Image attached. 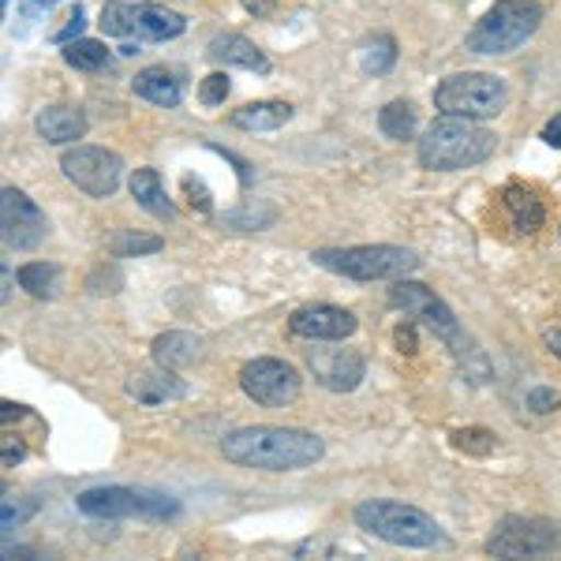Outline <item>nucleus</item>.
<instances>
[{
    "mask_svg": "<svg viewBox=\"0 0 561 561\" xmlns=\"http://www.w3.org/2000/svg\"><path fill=\"white\" fill-rule=\"evenodd\" d=\"M221 457L255 472H300L325 457V442L300 427H240L221 438Z\"/></svg>",
    "mask_w": 561,
    "mask_h": 561,
    "instance_id": "obj_1",
    "label": "nucleus"
},
{
    "mask_svg": "<svg viewBox=\"0 0 561 561\" xmlns=\"http://www.w3.org/2000/svg\"><path fill=\"white\" fill-rule=\"evenodd\" d=\"M494 131L479 128L468 116H438L420 139V165L431 173H460V169L483 165L494 153Z\"/></svg>",
    "mask_w": 561,
    "mask_h": 561,
    "instance_id": "obj_2",
    "label": "nucleus"
},
{
    "mask_svg": "<svg viewBox=\"0 0 561 561\" xmlns=\"http://www.w3.org/2000/svg\"><path fill=\"white\" fill-rule=\"evenodd\" d=\"M356 524L367 536L389 542V547L404 550H434L446 547V531L431 513L415 510V505L393 502V497H367L356 505Z\"/></svg>",
    "mask_w": 561,
    "mask_h": 561,
    "instance_id": "obj_3",
    "label": "nucleus"
},
{
    "mask_svg": "<svg viewBox=\"0 0 561 561\" xmlns=\"http://www.w3.org/2000/svg\"><path fill=\"white\" fill-rule=\"evenodd\" d=\"M322 270L352 280H401L420 270V255L397 243H359V248H319L311 255Z\"/></svg>",
    "mask_w": 561,
    "mask_h": 561,
    "instance_id": "obj_4",
    "label": "nucleus"
},
{
    "mask_svg": "<svg viewBox=\"0 0 561 561\" xmlns=\"http://www.w3.org/2000/svg\"><path fill=\"white\" fill-rule=\"evenodd\" d=\"M542 23L539 0H497L491 12L468 31L465 45L479 57H505V53L520 49Z\"/></svg>",
    "mask_w": 561,
    "mask_h": 561,
    "instance_id": "obj_5",
    "label": "nucleus"
},
{
    "mask_svg": "<svg viewBox=\"0 0 561 561\" xmlns=\"http://www.w3.org/2000/svg\"><path fill=\"white\" fill-rule=\"evenodd\" d=\"M510 102L505 79L486 71H460L434 87V108L442 116H468V121H491Z\"/></svg>",
    "mask_w": 561,
    "mask_h": 561,
    "instance_id": "obj_6",
    "label": "nucleus"
},
{
    "mask_svg": "<svg viewBox=\"0 0 561 561\" xmlns=\"http://www.w3.org/2000/svg\"><path fill=\"white\" fill-rule=\"evenodd\" d=\"M79 513L98 520H169L180 513L176 497L142 486H94L76 497Z\"/></svg>",
    "mask_w": 561,
    "mask_h": 561,
    "instance_id": "obj_7",
    "label": "nucleus"
},
{
    "mask_svg": "<svg viewBox=\"0 0 561 561\" xmlns=\"http://www.w3.org/2000/svg\"><path fill=\"white\" fill-rule=\"evenodd\" d=\"M491 558H554L561 554V524L539 517H505L486 539Z\"/></svg>",
    "mask_w": 561,
    "mask_h": 561,
    "instance_id": "obj_8",
    "label": "nucleus"
},
{
    "mask_svg": "<svg viewBox=\"0 0 561 561\" xmlns=\"http://www.w3.org/2000/svg\"><path fill=\"white\" fill-rule=\"evenodd\" d=\"M240 389L262 409H285L300 397V375L277 356H259L240 367Z\"/></svg>",
    "mask_w": 561,
    "mask_h": 561,
    "instance_id": "obj_9",
    "label": "nucleus"
},
{
    "mask_svg": "<svg viewBox=\"0 0 561 561\" xmlns=\"http://www.w3.org/2000/svg\"><path fill=\"white\" fill-rule=\"evenodd\" d=\"M60 169H65V176L90 198H108L121 187V176H124L121 153H113L105 147H71L65 150V158H60Z\"/></svg>",
    "mask_w": 561,
    "mask_h": 561,
    "instance_id": "obj_10",
    "label": "nucleus"
},
{
    "mask_svg": "<svg viewBox=\"0 0 561 561\" xmlns=\"http://www.w3.org/2000/svg\"><path fill=\"white\" fill-rule=\"evenodd\" d=\"M389 304H393L397 311L409 314V319L427 325L438 341H446V345H460V325L454 319V311L434 296V288L420 285V280L401 277V280H393V288H389Z\"/></svg>",
    "mask_w": 561,
    "mask_h": 561,
    "instance_id": "obj_11",
    "label": "nucleus"
},
{
    "mask_svg": "<svg viewBox=\"0 0 561 561\" xmlns=\"http://www.w3.org/2000/svg\"><path fill=\"white\" fill-rule=\"evenodd\" d=\"M307 367H311L314 382L333 393H352L367 375V359L337 341H314V348H307Z\"/></svg>",
    "mask_w": 561,
    "mask_h": 561,
    "instance_id": "obj_12",
    "label": "nucleus"
},
{
    "mask_svg": "<svg viewBox=\"0 0 561 561\" xmlns=\"http://www.w3.org/2000/svg\"><path fill=\"white\" fill-rule=\"evenodd\" d=\"M0 225H4V243L12 251H34L49 237V221L38 210V203L26 198L20 187L0 192Z\"/></svg>",
    "mask_w": 561,
    "mask_h": 561,
    "instance_id": "obj_13",
    "label": "nucleus"
},
{
    "mask_svg": "<svg viewBox=\"0 0 561 561\" xmlns=\"http://www.w3.org/2000/svg\"><path fill=\"white\" fill-rule=\"evenodd\" d=\"M356 325H359L356 314L333 304H307L300 311H293V319H288V330L307 341H345L356 333Z\"/></svg>",
    "mask_w": 561,
    "mask_h": 561,
    "instance_id": "obj_14",
    "label": "nucleus"
},
{
    "mask_svg": "<svg viewBox=\"0 0 561 561\" xmlns=\"http://www.w3.org/2000/svg\"><path fill=\"white\" fill-rule=\"evenodd\" d=\"M124 389H128L131 401L147 404V409H158V404H165V401H180V397H187V386L161 364L147 367V370H135Z\"/></svg>",
    "mask_w": 561,
    "mask_h": 561,
    "instance_id": "obj_15",
    "label": "nucleus"
},
{
    "mask_svg": "<svg viewBox=\"0 0 561 561\" xmlns=\"http://www.w3.org/2000/svg\"><path fill=\"white\" fill-rule=\"evenodd\" d=\"M206 57H210L214 65L248 68V71H259V76L270 71V60L262 57V49L251 38H243V34H217V38L206 45Z\"/></svg>",
    "mask_w": 561,
    "mask_h": 561,
    "instance_id": "obj_16",
    "label": "nucleus"
},
{
    "mask_svg": "<svg viewBox=\"0 0 561 561\" xmlns=\"http://www.w3.org/2000/svg\"><path fill=\"white\" fill-rule=\"evenodd\" d=\"M34 128H38L42 139L53 142V147H68V142H76L87 135V116L71 105H49L34 116Z\"/></svg>",
    "mask_w": 561,
    "mask_h": 561,
    "instance_id": "obj_17",
    "label": "nucleus"
},
{
    "mask_svg": "<svg viewBox=\"0 0 561 561\" xmlns=\"http://www.w3.org/2000/svg\"><path fill=\"white\" fill-rule=\"evenodd\" d=\"M203 359V337L187 330H169L153 341V364L169 367V370H180V367H192Z\"/></svg>",
    "mask_w": 561,
    "mask_h": 561,
    "instance_id": "obj_18",
    "label": "nucleus"
},
{
    "mask_svg": "<svg viewBox=\"0 0 561 561\" xmlns=\"http://www.w3.org/2000/svg\"><path fill=\"white\" fill-rule=\"evenodd\" d=\"M502 203H505V214H510L513 229L524 232V237H531V232L542 229V221H547V210H542V203L536 198V192L524 184H510L502 192Z\"/></svg>",
    "mask_w": 561,
    "mask_h": 561,
    "instance_id": "obj_19",
    "label": "nucleus"
},
{
    "mask_svg": "<svg viewBox=\"0 0 561 561\" xmlns=\"http://www.w3.org/2000/svg\"><path fill=\"white\" fill-rule=\"evenodd\" d=\"M131 87L142 102L161 105V108H176L180 98H184V87H180V79L169 68H142L139 76L131 79Z\"/></svg>",
    "mask_w": 561,
    "mask_h": 561,
    "instance_id": "obj_20",
    "label": "nucleus"
},
{
    "mask_svg": "<svg viewBox=\"0 0 561 561\" xmlns=\"http://www.w3.org/2000/svg\"><path fill=\"white\" fill-rule=\"evenodd\" d=\"M184 15L169 12V8H158V4H139L135 8V38L142 42H169V38H180L184 34Z\"/></svg>",
    "mask_w": 561,
    "mask_h": 561,
    "instance_id": "obj_21",
    "label": "nucleus"
},
{
    "mask_svg": "<svg viewBox=\"0 0 561 561\" xmlns=\"http://www.w3.org/2000/svg\"><path fill=\"white\" fill-rule=\"evenodd\" d=\"M128 187H131V198L147 214L165 217V221H173V217H176L173 203H169V195H165V184H161V176H158V169H135Z\"/></svg>",
    "mask_w": 561,
    "mask_h": 561,
    "instance_id": "obj_22",
    "label": "nucleus"
},
{
    "mask_svg": "<svg viewBox=\"0 0 561 561\" xmlns=\"http://www.w3.org/2000/svg\"><path fill=\"white\" fill-rule=\"evenodd\" d=\"M229 121H232V128H240V131H274L280 124L293 121V105L288 102H251V105L237 108Z\"/></svg>",
    "mask_w": 561,
    "mask_h": 561,
    "instance_id": "obj_23",
    "label": "nucleus"
},
{
    "mask_svg": "<svg viewBox=\"0 0 561 561\" xmlns=\"http://www.w3.org/2000/svg\"><path fill=\"white\" fill-rule=\"evenodd\" d=\"M378 128H382L386 139H393V142H404V139H412L415 135V108L412 102H389L382 113H378Z\"/></svg>",
    "mask_w": 561,
    "mask_h": 561,
    "instance_id": "obj_24",
    "label": "nucleus"
},
{
    "mask_svg": "<svg viewBox=\"0 0 561 561\" xmlns=\"http://www.w3.org/2000/svg\"><path fill=\"white\" fill-rule=\"evenodd\" d=\"M135 8L139 4H128V0H105L102 20H98L102 34H108V38H128V34H135Z\"/></svg>",
    "mask_w": 561,
    "mask_h": 561,
    "instance_id": "obj_25",
    "label": "nucleus"
},
{
    "mask_svg": "<svg viewBox=\"0 0 561 561\" xmlns=\"http://www.w3.org/2000/svg\"><path fill=\"white\" fill-rule=\"evenodd\" d=\"M57 280H60V270L53 266V262H31V266L20 270V285L31 296H38V300H49V296L57 293Z\"/></svg>",
    "mask_w": 561,
    "mask_h": 561,
    "instance_id": "obj_26",
    "label": "nucleus"
},
{
    "mask_svg": "<svg viewBox=\"0 0 561 561\" xmlns=\"http://www.w3.org/2000/svg\"><path fill=\"white\" fill-rule=\"evenodd\" d=\"M65 60H68L71 68H79V71H98V68H105L108 49H105L102 42L76 38V42H68V45H65Z\"/></svg>",
    "mask_w": 561,
    "mask_h": 561,
    "instance_id": "obj_27",
    "label": "nucleus"
},
{
    "mask_svg": "<svg viewBox=\"0 0 561 561\" xmlns=\"http://www.w3.org/2000/svg\"><path fill=\"white\" fill-rule=\"evenodd\" d=\"M454 446L460 454H472V457H491L497 449V434L486 427H460L454 431Z\"/></svg>",
    "mask_w": 561,
    "mask_h": 561,
    "instance_id": "obj_28",
    "label": "nucleus"
},
{
    "mask_svg": "<svg viewBox=\"0 0 561 561\" xmlns=\"http://www.w3.org/2000/svg\"><path fill=\"white\" fill-rule=\"evenodd\" d=\"M393 65H397V42L389 34L375 38L364 49V71H370V76H389Z\"/></svg>",
    "mask_w": 561,
    "mask_h": 561,
    "instance_id": "obj_29",
    "label": "nucleus"
},
{
    "mask_svg": "<svg viewBox=\"0 0 561 561\" xmlns=\"http://www.w3.org/2000/svg\"><path fill=\"white\" fill-rule=\"evenodd\" d=\"M274 217H277V210L274 206H251V203H243V206H237L225 221L232 225V229H243V232H251V229H266V225H274Z\"/></svg>",
    "mask_w": 561,
    "mask_h": 561,
    "instance_id": "obj_30",
    "label": "nucleus"
},
{
    "mask_svg": "<svg viewBox=\"0 0 561 561\" xmlns=\"http://www.w3.org/2000/svg\"><path fill=\"white\" fill-rule=\"evenodd\" d=\"M165 243L161 237H139V232H121V237L113 240V255L116 259H131V255H153V251H161Z\"/></svg>",
    "mask_w": 561,
    "mask_h": 561,
    "instance_id": "obj_31",
    "label": "nucleus"
},
{
    "mask_svg": "<svg viewBox=\"0 0 561 561\" xmlns=\"http://www.w3.org/2000/svg\"><path fill=\"white\" fill-rule=\"evenodd\" d=\"M229 76L225 71H210V76L203 79V87H198V102L203 105H225V98H229Z\"/></svg>",
    "mask_w": 561,
    "mask_h": 561,
    "instance_id": "obj_32",
    "label": "nucleus"
},
{
    "mask_svg": "<svg viewBox=\"0 0 561 561\" xmlns=\"http://www.w3.org/2000/svg\"><path fill=\"white\" fill-rule=\"evenodd\" d=\"M83 31H87V12H83V4H76V8H71V15H68V23L60 26L57 34H53V42H57V45H68V42H76Z\"/></svg>",
    "mask_w": 561,
    "mask_h": 561,
    "instance_id": "obj_33",
    "label": "nucleus"
},
{
    "mask_svg": "<svg viewBox=\"0 0 561 561\" xmlns=\"http://www.w3.org/2000/svg\"><path fill=\"white\" fill-rule=\"evenodd\" d=\"M184 192H187V203H192V210H198V214H210L214 210L210 192H206V184L198 176H184Z\"/></svg>",
    "mask_w": 561,
    "mask_h": 561,
    "instance_id": "obj_34",
    "label": "nucleus"
},
{
    "mask_svg": "<svg viewBox=\"0 0 561 561\" xmlns=\"http://www.w3.org/2000/svg\"><path fill=\"white\" fill-rule=\"evenodd\" d=\"M558 404H561V401H558V393H554V389H547V386H536V389L528 393V409L536 412V415L554 412Z\"/></svg>",
    "mask_w": 561,
    "mask_h": 561,
    "instance_id": "obj_35",
    "label": "nucleus"
},
{
    "mask_svg": "<svg viewBox=\"0 0 561 561\" xmlns=\"http://www.w3.org/2000/svg\"><path fill=\"white\" fill-rule=\"evenodd\" d=\"M393 341H397V352H404V356H415V325L412 322L397 325Z\"/></svg>",
    "mask_w": 561,
    "mask_h": 561,
    "instance_id": "obj_36",
    "label": "nucleus"
},
{
    "mask_svg": "<svg viewBox=\"0 0 561 561\" xmlns=\"http://www.w3.org/2000/svg\"><path fill=\"white\" fill-rule=\"evenodd\" d=\"M240 4H243V12H251L255 20H266V15L277 12L280 0H240Z\"/></svg>",
    "mask_w": 561,
    "mask_h": 561,
    "instance_id": "obj_37",
    "label": "nucleus"
},
{
    "mask_svg": "<svg viewBox=\"0 0 561 561\" xmlns=\"http://www.w3.org/2000/svg\"><path fill=\"white\" fill-rule=\"evenodd\" d=\"M23 457H26L23 442H12V434H4V468L20 465V460H23Z\"/></svg>",
    "mask_w": 561,
    "mask_h": 561,
    "instance_id": "obj_38",
    "label": "nucleus"
},
{
    "mask_svg": "<svg viewBox=\"0 0 561 561\" xmlns=\"http://www.w3.org/2000/svg\"><path fill=\"white\" fill-rule=\"evenodd\" d=\"M542 142H547V147H554V150H561V113L547 121V128H542Z\"/></svg>",
    "mask_w": 561,
    "mask_h": 561,
    "instance_id": "obj_39",
    "label": "nucleus"
},
{
    "mask_svg": "<svg viewBox=\"0 0 561 561\" xmlns=\"http://www.w3.org/2000/svg\"><path fill=\"white\" fill-rule=\"evenodd\" d=\"M542 345H547L550 356L561 359V325H558V330H547V333H542Z\"/></svg>",
    "mask_w": 561,
    "mask_h": 561,
    "instance_id": "obj_40",
    "label": "nucleus"
},
{
    "mask_svg": "<svg viewBox=\"0 0 561 561\" xmlns=\"http://www.w3.org/2000/svg\"><path fill=\"white\" fill-rule=\"evenodd\" d=\"M57 0H31V8H53Z\"/></svg>",
    "mask_w": 561,
    "mask_h": 561,
    "instance_id": "obj_41",
    "label": "nucleus"
},
{
    "mask_svg": "<svg viewBox=\"0 0 561 561\" xmlns=\"http://www.w3.org/2000/svg\"><path fill=\"white\" fill-rule=\"evenodd\" d=\"M4 4H8V0H4Z\"/></svg>",
    "mask_w": 561,
    "mask_h": 561,
    "instance_id": "obj_42",
    "label": "nucleus"
}]
</instances>
